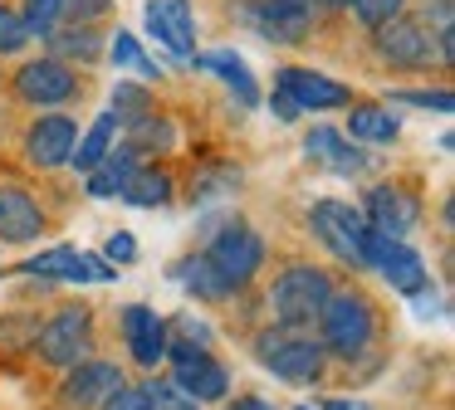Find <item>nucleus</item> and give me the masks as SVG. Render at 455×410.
<instances>
[{"mask_svg":"<svg viewBox=\"0 0 455 410\" xmlns=\"http://www.w3.org/2000/svg\"><path fill=\"white\" fill-rule=\"evenodd\" d=\"M328 293H333V273L318 269V264H294L275 279L269 288V312H275V327L284 332H308L323 312Z\"/></svg>","mask_w":455,"mask_h":410,"instance_id":"f03ea898","label":"nucleus"},{"mask_svg":"<svg viewBox=\"0 0 455 410\" xmlns=\"http://www.w3.org/2000/svg\"><path fill=\"white\" fill-rule=\"evenodd\" d=\"M269 107H275V117H279V122H294V117H299V107L289 103L284 93H275V98H269Z\"/></svg>","mask_w":455,"mask_h":410,"instance_id":"ea45409f","label":"nucleus"},{"mask_svg":"<svg viewBox=\"0 0 455 410\" xmlns=\"http://www.w3.org/2000/svg\"><path fill=\"white\" fill-rule=\"evenodd\" d=\"M142 396H148V410H196V400H191L177 381H148Z\"/></svg>","mask_w":455,"mask_h":410,"instance_id":"7c9ffc66","label":"nucleus"},{"mask_svg":"<svg viewBox=\"0 0 455 410\" xmlns=\"http://www.w3.org/2000/svg\"><path fill=\"white\" fill-rule=\"evenodd\" d=\"M240 20L269 44H304L314 29V0H240Z\"/></svg>","mask_w":455,"mask_h":410,"instance_id":"423d86ee","label":"nucleus"},{"mask_svg":"<svg viewBox=\"0 0 455 410\" xmlns=\"http://www.w3.org/2000/svg\"><path fill=\"white\" fill-rule=\"evenodd\" d=\"M74 142H79V122L69 113H44L30 122L25 132V162L40 166V171H54V166H69Z\"/></svg>","mask_w":455,"mask_h":410,"instance_id":"4468645a","label":"nucleus"},{"mask_svg":"<svg viewBox=\"0 0 455 410\" xmlns=\"http://www.w3.org/2000/svg\"><path fill=\"white\" fill-rule=\"evenodd\" d=\"M177 327H181V342H196V347H211V327H206L201 318H181Z\"/></svg>","mask_w":455,"mask_h":410,"instance_id":"58836bf2","label":"nucleus"},{"mask_svg":"<svg viewBox=\"0 0 455 410\" xmlns=\"http://www.w3.org/2000/svg\"><path fill=\"white\" fill-rule=\"evenodd\" d=\"M172 191H177V185H172V176L142 162V166H132V171H128L118 201L138 205V210H162V205H172Z\"/></svg>","mask_w":455,"mask_h":410,"instance_id":"4be33fe9","label":"nucleus"},{"mask_svg":"<svg viewBox=\"0 0 455 410\" xmlns=\"http://www.w3.org/2000/svg\"><path fill=\"white\" fill-rule=\"evenodd\" d=\"M363 269H377L396 293H406V298L431 283L426 259L411 249V244L406 240H382V234H372V230H367V244H363Z\"/></svg>","mask_w":455,"mask_h":410,"instance_id":"1a4fd4ad","label":"nucleus"},{"mask_svg":"<svg viewBox=\"0 0 455 410\" xmlns=\"http://www.w3.org/2000/svg\"><path fill=\"white\" fill-rule=\"evenodd\" d=\"M235 185H240V166H230V162H206L196 176H191V205L226 201V195H235Z\"/></svg>","mask_w":455,"mask_h":410,"instance_id":"bb28decb","label":"nucleus"},{"mask_svg":"<svg viewBox=\"0 0 455 410\" xmlns=\"http://www.w3.org/2000/svg\"><path fill=\"white\" fill-rule=\"evenodd\" d=\"M44 234V210L25 185H0V240L5 244H35Z\"/></svg>","mask_w":455,"mask_h":410,"instance_id":"a211bd4d","label":"nucleus"},{"mask_svg":"<svg viewBox=\"0 0 455 410\" xmlns=\"http://www.w3.org/2000/svg\"><path fill=\"white\" fill-rule=\"evenodd\" d=\"M275 93H284L299 113H333V107L353 103V93L338 78L318 74V68H294V64H284L275 74Z\"/></svg>","mask_w":455,"mask_h":410,"instance_id":"9d476101","label":"nucleus"},{"mask_svg":"<svg viewBox=\"0 0 455 410\" xmlns=\"http://www.w3.org/2000/svg\"><path fill=\"white\" fill-rule=\"evenodd\" d=\"M99 410H148V396H142V386H123V390H113Z\"/></svg>","mask_w":455,"mask_h":410,"instance_id":"e433bc0d","label":"nucleus"},{"mask_svg":"<svg viewBox=\"0 0 455 410\" xmlns=\"http://www.w3.org/2000/svg\"><path fill=\"white\" fill-rule=\"evenodd\" d=\"M128 132H132L128 146L138 156H167L172 146H177V127L162 113H148V117H138V122H128Z\"/></svg>","mask_w":455,"mask_h":410,"instance_id":"cd10ccee","label":"nucleus"},{"mask_svg":"<svg viewBox=\"0 0 455 410\" xmlns=\"http://www.w3.org/2000/svg\"><path fill=\"white\" fill-rule=\"evenodd\" d=\"M64 5H69V0H25L20 15H25V25H30V35H40V39L50 35V29L64 20Z\"/></svg>","mask_w":455,"mask_h":410,"instance_id":"2f4dec72","label":"nucleus"},{"mask_svg":"<svg viewBox=\"0 0 455 410\" xmlns=\"http://www.w3.org/2000/svg\"><path fill=\"white\" fill-rule=\"evenodd\" d=\"M191 64L196 68H211V74L226 78V88L240 98L245 107H259V88L255 78H250V64L235 54V49H211V54H191Z\"/></svg>","mask_w":455,"mask_h":410,"instance_id":"412c9836","label":"nucleus"},{"mask_svg":"<svg viewBox=\"0 0 455 410\" xmlns=\"http://www.w3.org/2000/svg\"><path fill=\"white\" fill-rule=\"evenodd\" d=\"M123 386H128V381H123V367L84 357L79 367H69V376H64V406L69 410H99L103 400Z\"/></svg>","mask_w":455,"mask_h":410,"instance_id":"dca6fc26","label":"nucleus"},{"mask_svg":"<svg viewBox=\"0 0 455 410\" xmlns=\"http://www.w3.org/2000/svg\"><path fill=\"white\" fill-rule=\"evenodd\" d=\"M15 93L30 107H60L79 93V74H74L64 59H30V64L15 74Z\"/></svg>","mask_w":455,"mask_h":410,"instance_id":"ddd939ff","label":"nucleus"},{"mask_svg":"<svg viewBox=\"0 0 455 410\" xmlns=\"http://www.w3.org/2000/svg\"><path fill=\"white\" fill-rule=\"evenodd\" d=\"M304 156L314 166H323V171H333V176H363L367 171V152L353 137L333 132V127H314V132L304 137Z\"/></svg>","mask_w":455,"mask_h":410,"instance_id":"aec40b11","label":"nucleus"},{"mask_svg":"<svg viewBox=\"0 0 455 410\" xmlns=\"http://www.w3.org/2000/svg\"><path fill=\"white\" fill-rule=\"evenodd\" d=\"M50 59H79V64H93L103 54V35L93 25H69V29H50Z\"/></svg>","mask_w":455,"mask_h":410,"instance_id":"a878e982","label":"nucleus"},{"mask_svg":"<svg viewBox=\"0 0 455 410\" xmlns=\"http://www.w3.org/2000/svg\"><path fill=\"white\" fill-rule=\"evenodd\" d=\"M30 25H25V15L20 10H11V5H0V54H20L25 44H30Z\"/></svg>","mask_w":455,"mask_h":410,"instance_id":"473e14b6","label":"nucleus"},{"mask_svg":"<svg viewBox=\"0 0 455 410\" xmlns=\"http://www.w3.org/2000/svg\"><path fill=\"white\" fill-rule=\"evenodd\" d=\"M328 410H372L367 400H328Z\"/></svg>","mask_w":455,"mask_h":410,"instance_id":"79ce46f5","label":"nucleus"},{"mask_svg":"<svg viewBox=\"0 0 455 410\" xmlns=\"http://www.w3.org/2000/svg\"><path fill=\"white\" fill-rule=\"evenodd\" d=\"M363 220H367V230L382 234V240H406V234L416 230V220H421V205H416L411 191L382 181L363 195Z\"/></svg>","mask_w":455,"mask_h":410,"instance_id":"9b49d317","label":"nucleus"},{"mask_svg":"<svg viewBox=\"0 0 455 410\" xmlns=\"http://www.w3.org/2000/svg\"><path fill=\"white\" fill-rule=\"evenodd\" d=\"M255 357H259V367L275 371L279 381H294V386H314V381L323 376L328 351H323V342L304 337V332H284V327H275V332H259V337H255Z\"/></svg>","mask_w":455,"mask_h":410,"instance_id":"7ed1b4c3","label":"nucleus"},{"mask_svg":"<svg viewBox=\"0 0 455 410\" xmlns=\"http://www.w3.org/2000/svg\"><path fill=\"white\" fill-rule=\"evenodd\" d=\"M318 332H323V351L328 357H343V361H357L377 337V308L367 293L357 288H343V293H328L323 312H318Z\"/></svg>","mask_w":455,"mask_h":410,"instance_id":"f257e3e1","label":"nucleus"},{"mask_svg":"<svg viewBox=\"0 0 455 410\" xmlns=\"http://www.w3.org/2000/svg\"><path fill=\"white\" fill-rule=\"evenodd\" d=\"M118 127H123V122H118V113H113V107H108V113H99V117H93V127H89V132H84L79 142H74L69 166H79V171L89 176L93 166H99L103 156L113 152V137H118Z\"/></svg>","mask_w":455,"mask_h":410,"instance_id":"393cba45","label":"nucleus"},{"mask_svg":"<svg viewBox=\"0 0 455 410\" xmlns=\"http://www.w3.org/2000/svg\"><path fill=\"white\" fill-rule=\"evenodd\" d=\"M167 357H172V381H177L196 406L201 400H220L230 390V371L220 367L206 347H196V342H181V337L167 342Z\"/></svg>","mask_w":455,"mask_h":410,"instance_id":"0eeeda50","label":"nucleus"},{"mask_svg":"<svg viewBox=\"0 0 455 410\" xmlns=\"http://www.w3.org/2000/svg\"><path fill=\"white\" fill-rule=\"evenodd\" d=\"M206 259L216 264L220 279H226L230 288L240 293L259 269H265V240H259V234L250 230V225H240V220H235V225H226V230H220L216 240H211Z\"/></svg>","mask_w":455,"mask_h":410,"instance_id":"6e6552de","label":"nucleus"},{"mask_svg":"<svg viewBox=\"0 0 455 410\" xmlns=\"http://www.w3.org/2000/svg\"><path fill=\"white\" fill-rule=\"evenodd\" d=\"M113 113H118L123 127L138 122V117L152 113V93L142 83H118V88H113Z\"/></svg>","mask_w":455,"mask_h":410,"instance_id":"c756f323","label":"nucleus"},{"mask_svg":"<svg viewBox=\"0 0 455 410\" xmlns=\"http://www.w3.org/2000/svg\"><path fill=\"white\" fill-rule=\"evenodd\" d=\"M35 351H40V361H50V367H64V371L79 367V361L93 351V308H84V303L60 308L40 327Z\"/></svg>","mask_w":455,"mask_h":410,"instance_id":"20e7f679","label":"nucleus"},{"mask_svg":"<svg viewBox=\"0 0 455 410\" xmlns=\"http://www.w3.org/2000/svg\"><path fill=\"white\" fill-rule=\"evenodd\" d=\"M20 273H35V279H69V283H89V279H118V269H113L108 259H99V254H79V249H69V244H60V249H44V254H35L30 264H25Z\"/></svg>","mask_w":455,"mask_h":410,"instance_id":"f3484780","label":"nucleus"},{"mask_svg":"<svg viewBox=\"0 0 455 410\" xmlns=\"http://www.w3.org/2000/svg\"><path fill=\"white\" fill-rule=\"evenodd\" d=\"M64 15H69L74 25H93L99 15H108V0H69V5H64Z\"/></svg>","mask_w":455,"mask_h":410,"instance_id":"c9c22d12","label":"nucleus"},{"mask_svg":"<svg viewBox=\"0 0 455 410\" xmlns=\"http://www.w3.org/2000/svg\"><path fill=\"white\" fill-rule=\"evenodd\" d=\"M108 59H113L118 68H138L142 78H162V68L152 64L148 54H142L138 35H128V29H118V35H113V44H108Z\"/></svg>","mask_w":455,"mask_h":410,"instance_id":"c85d7f7f","label":"nucleus"},{"mask_svg":"<svg viewBox=\"0 0 455 410\" xmlns=\"http://www.w3.org/2000/svg\"><path fill=\"white\" fill-rule=\"evenodd\" d=\"M132 259H138V240L128 230H118L108 240V264H132Z\"/></svg>","mask_w":455,"mask_h":410,"instance_id":"4c0bfd02","label":"nucleus"},{"mask_svg":"<svg viewBox=\"0 0 455 410\" xmlns=\"http://www.w3.org/2000/svg\"><path fill=\"white\" fill-rule=\"evenodd\" d=\"M396 132H402V117L382 103H353V113H347L353 142H396Z\"/></svg>","mask_w":455,"mask_h":410,"instance_id":"b1692460","label":"nucleus"},{"mask_svg":"<svg viewBox=\"0 0 455 410\" xmlns=\"http://www.w3.org/2000/svg\"><path fill=\"white\" fill-rule=\"evenodd\" d=\"M123 337H128V351H132L138 367L167 361V322H162L148 303H128V308H123Z\"/></svg>","mask_w":455,"mask_h":410,"instance_id":"6ab92c4d","label":"nucleus"},{"mask_svg":"<svg viewBox=\"0 0 455 410\" xmlns=\"http://www.w3.org/2000/svg\"><path fill=\"white\" fill-rule=\"evenodd\" d=\"M353 0H318V10H347Z\"/></svg>","mask_w":455,"mask_h":410,"instance_id":"37998d69","label":"nucleus"},{"mask_svg":"<svg viewBox=\"0 0 455 410\" xmlns=\"http://www.w3.org/2000/svg\"><path fill=\"white\" fill-rule=\"evenodd\" d=\"M299 410H314V406H299Z\"/></svg>","mask_w":455,"mask_h":410,"instance_id":"c03bdc74","label":"nucleus"},{"mask_svg":"<svg viewBox=\"0 0 455 410\" xmlns=\"http://www.w3.org/2000/svg\"><path fill=\"white\" fill-rule=\"evenodd\" d=\"M377 54L387 59L392 68H431L435 59V29L421 25V20H387L382 29H377ZM441 64V59H435Z\"/></svg>","mask_w":455,"mask_h":410,"instance_id":"f8f14e48","label":"nucleus"},{"mask_svg":"<svg viewBox=\"0 0 455 410\" xmlns=\"http://www.w3.org/2000/svg\"><path fill=\"white\" fill-rule=\"evenodd\" d=\"M172 279L181 283V288H191L196 298H206V303H220V298H230V283L220 279V269L206 259V254H191V259H177L172 264Z\"/></svg>","mask_w":455,"mask_h":410,"instance_id":"5701e85b","label":"nucleus"},{"mask_svg":"<svg viewBox=\"0 0 455 410\" xmlns=\"http://www.w3.org/2000/svg\"><path fill=\"white\" fill-rule=\"evenodd\" d=\"M308 230L318 234V244H323L333 259L363 269V244H367L363 210H353L347 201H318L314 210H308Z\"/></svg>","mask_w":455,"mask_h":410,"instance_id":"39448f33","label":"nucleus"},{"mask_svg":"<svg viewBox=\"0 0 455 410\" xmlns=\"http://www.w3.org/2000/svg\"><path fill=\"white\" fill-rule=\"evenodd\" d=\"M142 25H148V35L157 39L162 49H172L177 59L196 54V15H191V0H148Z\"/></svg>","mask_w":455,"mask_h":410,"instance_id":"2eb2a0df","label":"nucleus"},{"mask_svg":"<svg viewBox=\"0 0 455 410\" xmlns=\"http://www.w3.org/2000/svg\"><path fill=\"white\" fill-rule=\"evenodd\" d=\"M392 103H411L426 113H451V88H396Z\"/></svg>","mask_w":455,"mask_h":410,"instance_id":"72a5a7b5","label":"nucleus"},{"mask_svg":"<svg viewBox=\"0 0 455 410\" xmlns=\"http://www.w3.org/2000/svg\"><path fill=\"white\" fill-rule=\"evenodd\" d=\"M230 410H275V406H269V400H259V396H240Z\"/></svg>","mask_w":455,"mask_h":410,"instance_id":"a19ab883","label":"nucleus"},{"mask_svg":"<svg viewBox=\"0 0 455 410\" xmlns=\"http://www.w3.org/2000/svg\"><path fill=\"white\" fill-rule=\"evenodd\" d=\"M402 5H406V0H353L347 10H353V15L363 20L367 29H382L387 20H396V15H402Z\"/></svg>","mask_w":455,"mask_h":410,"instance_id":"f704fd0d","label":"nucleus"}]
</instances>
